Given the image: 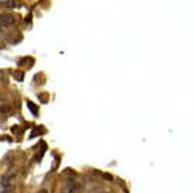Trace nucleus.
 Instances as JSON below:
<instances>
[{
	"label": "nucleus",
	"mask_w": 194,
	"mask_h": 193,
	"mask_svg": "<svg viewBox=\"0 0 194 193\" xmlns=\"http://www.w3.org/2000/svg\"><path fill=\"white\" fill-rule=\"evenodd\" d=\"M66 193H82V188L76 180H70L66 185Z\"/></svg>",
	"instance_id": "nucleus-1"
},
{
	"label": "nucleus",
	"mask_w": 194,
	"mask_h": 193,
	"mask_svg": "<svg viewBox=\"0 0 194 193\" xmlns=\"http://www.w3.org/2000/svg\"><path fill=\"white\" fill-rule=\"evenodd\" d=\"M14 21L16 20L11 14H7V13H3V14H2V26L3 27H10Z\"/></svg>",
	"instance_id": "nucleus-2"
},
{
	"label": "nucleus",
	"mask_w": 194,
	"mask_h": 193,
	"mask_svg": "<svg viewBox=\"0 0 194 193\" xmlns=\"http://www.w3.org/2000/svg\"><path fill=\"white\" fill-rule=\"evenodd\" d=\"M4 6L7 9H14V7H20L21 3H20V0H6V2H4Z\"/></svg>",
	"instance_id": "nucleus-3"
},
{
	"label": "nucleus",
	"mask_w": 194,
	"mask_h": 193,
	"mask_svg": "<svg viewBox=\"0 0 194 193\" xmlns=\"http://www.w3.org/2000/svg\"><path fill=\"white\" fill-rule=\"evenodd\" d=\"M27 107L30 109V111L34 114V116H37L38 114V107L35 104H34L33 102H30V100H27Z\"/></svg>",
	"instance_id": "nucleus-4"
},
{
	"label": "nucleus",
	"mask_w": 194,
	"mask_h": 193,
	"mask_svg": "<svg viewBox=\"0 0 194 193\" xmlns=\"http://www.w3.org/2000/svg\"><path fill=\"white\" fill-rule=\"evenodd\" d=\"M14 76L19 78V80H23V78H24V73H23V72H14Z\"/></svg>",
	"instance_id": "nucleus-5"
},
{
	"label": "nucleus",
	"mask_w": 194,
	"mask_h": 193,
	"mask_svg": "<svg viewBox=\"0 0 194 193\" xmlns=\"http://www.w3.org/2000/svg\"><path fill=\"white\" fill-rule=\"evenodd\" d=\"M37 193H48V190H45V189H41L40 192H37Z\"/></svg>",
	"instance_id": "nucleus-6"
}]
</instances>
